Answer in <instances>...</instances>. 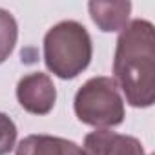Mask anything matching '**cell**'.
<instances>
[{"mask_svg": "<svg viewBox=\"0 0 155 155\" xmlns=\"http://www.w3.org/2000/svg\"><path fill=\"white\" fill-rule=\"evenodd\" d=\"M113 75L130 106L148 108L155 102V31L151 22L137 18L120 31Z\"/></svg>", "mask_w": 155, "mask_h": 155, "instance_id": "6da1fadb", "label": "cell"}, {"mask_svg": "<svg viewBox=\"0 0 155 155\" xmlns=\"http://www.w3.org/2000/svg\"><path fill=\"white\" fill-rule=\"evenodd\" d=\"M75 115L93 128H111L124 120V101L111 77H93L86 81L75 95Z\"/></svg>", "mask_w": 155, "mask_h": 155, "instance_id": "3957f363", "label": "cell"}, {"mask_svg": "<svg viewBox=\"0 0 155 155\" xmlns=\"http://www.w3.org/2000/svg\"><path fill=\"white\" fill-rule=\"evenodd\" d=\"M18 104L33 115H48L57 101V90L46 73L35 71L18 81L17 84Z\"/></svg>", "mask_w": 155, "mask_h": 155, "instance_id": "277c9868", "label": "cell"}, {"mask_svg": "<svg viewBox=\"0 0 155 155\" xmlns=\"http://www.w3.org/2000/svg\"><path fill=\"white\" fill-rule=\"evenodd\" d=\"M17 155H84L73 140L53 135H28L17 146Z\"/></svg>", "mask_w": 155, "mask_h": 155, "instance_id": "52a82bcc", "label": "cell"}, {"mask_svg": "<svg viewBox=\"0 0 155 155\" xmlns=\"http://www.w3.org/2000/svg\"><path fill=\"white\" fill-rule=\"evenodd\" d=\"M17 140V126L15 122L0 111V155H6L13 150Z\"/></svg>", "mask_w": 155, "mask_h": 155, "instance_id": "9c48e42d", "label": "cell"}, {"mask_svg": "<svg viewBox=\"0 0 155 155\" xmlns=\"http://www.w3.org/2000/svg\"><path fill=\"white\" fill-rule=\"evenodd\" d=\"M17 38H18V26L15 17L9 11L0 8V64L15 49Z\"/></svg>", "mask_w": 155, "mask_h": 155, "instance_id": "ba28073f", "label": "cell"}, {"mask_svg": "<svg viewBox=\"0 0 155 155\" xmlns=\"http://www.w3.org/2000/svg\"><path fill=\"white\" fill-rule=\"evenodd\" d=\"M84 155H146L139 139L110 130H97L84 137Z\"/></svg>", "mask_w": 155, "mask_h": 155, "instance_id": "5b68a950", "label": "cell"}, {"mask_svg": "<svg viewBox=\"0 0 155 155\" xmlns=\"http://www.w3.org/2000/svg\"><path fill=\"white\" fill-rule=\"evenodd\" d=\"M90 17L97 24V28L104 33H113L124 29L128 26V18L131 13V2L117 0V2H101L93 0L88 4Z\"/></svg>", "mask_w": 155, "mask_h": 155, "instance_id": "8992f818", "label": "cell"}, {"mask_svg": "<svg viewBox=\"0 0 155 155\" xmlns=\"http://www.w3.org/2000/svg\"><path fill=\"white\" fill-rule=\"evenodd\" d=\"M91 55V37L82 24L75 20L55 24L44 37V62L60 79H75L82 73L90 66Z\"/></svg>", "mask_w": 155, "mask_h": 155, "instance_id": "7a4b0ae2", "label": "cell"}]
</instances>
